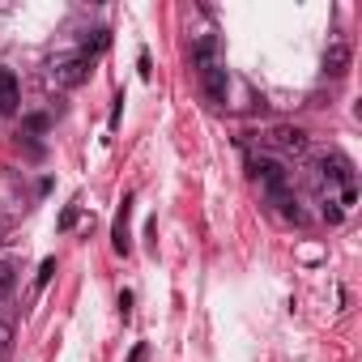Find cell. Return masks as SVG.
<instances>
[{
  "label": "cell",
  "instance_id": "6da1fadb",
  "mask_svg": "<svg viewBox=\"0 0 362 362\" xmlns=\"http://www.w3.org/2000/svg\"><path fill=\"white\" fill-rule=\"evenodd\" d=\"M90 73H94V60H86L81 52H77V56H60V60H52V69H47L52 86H60V90H77V86H86Z\"/></svg>",
  "mask_w": 362,
  "mask_h": 362
},
{
  "label": "cell",
  "instance_id": "7a4b0ae2",
  "mask_svg": "<svg viewBox=\"0 0 362 362\" xmlns=\"http://www.w3.org/2000/svg\"><path fill=\"white\" fill-rule=\"evenodd\" d=\"M252 175L260 179V188H264L273 201L286 197V166H281L277 158H252Z\"/></svg>",
  "mask_w": 362,
  "mask_h": 362
},
{
  "label": "cell",
  "instance_id": "3957f363",
  "mask_svg": "<svg viewBox=\"0 0 362 362\" xmlns=\"http://www.w3.org/2000/svg\"><path fill=\"white\" fill-rule=\"evenodd\" d=\"M201 86H205V98H209L214 107H222L226 94H230V73H226L222 64H209V69H201Z\"/></svg>",
  "mask_w": 362,
  "mask_h": 362
},
{
  "label": "cell",
  "instance_id": "277c9868",
  "mask_svg": "<svg viewBox=\"0 0 362 362\" xmlns=\"http://www.w3.org/2000/svg\"><path fill=\"white\" fill-rule=\"evenodd\" d=\"M269 145L273 149H281V153H307V132L303 128H290V124H277L273 132H269Z\"/></svg>",
  "mask_w": 362,
  "mask_h": 362
},
{
  "label": "cell",
  "instance_id": "5b68a950",
  "mask_svg": "<svg viewBox=\"0 0 362 362\" xmlns=\"http://www.w3.org/2000/svg\"><path fill=\"white\" fill-rule=\"evenodd\" d=\"M128 218H132V197H124V205L115 209V222H111V247L119 256L132 252V239H128Z\"/></svg>",
  "mask_w": 362,
  "mask_h": 362
},
{
  "label": "cell",
  "instance_id": "8992f818",
  "mask_svg": "<svg viewBox=\"0 0 362 362\" xmlns=\"http://www.w3.org/2000/svg\"><path fill=\"white\" fill-rule=\"evenodd\" d=\"M349 43H328V52H324V73L328 77H345L349 73Z\"/></svg>",
  "mask_w": 362,
  "mask_h": 362
},
{
  "label": "cell",
  "instance_id": "52a82bcc",
  "mask_svg": "<svg viewBox=\"0 0 362 362\" xmlns=\"http://www.w3.org/2000/svg\"><path fill=\"white\" fill-rule=\"evenodd\" d=\"M320 170H324L328 179H337V184L354 188V162H349L345 153H332V158H324V162H320Z\"/></svg>",
  "mask_w": 362,
  "mask_h": 362
},
{
  "label": "cell",
  "instance_id": "ba28073f",
  "mask_svg": "<svg viewBox=\"0 0 362 362\" xmlns=\"http://www.w3.org/2000/svg\"><path fill=\"white\" fill-rule=\"evenodd\" d=\"M18 111V77L13 69L0 64V115H13Z\"/></svg>",
  "mask_w": 362,
  "mask_h": 362
},
{
  "label": "cell",
  "instance_id": "9c48e42d",
  "mask_svg": "<svg viewBox=\"0 0 362 362\" xmlns=\"http://www.w3.org/2000/svg\"><path fill=\"white\" fill-rule=\"evenodd\" d=\"M214 47H218V39H214V35H201L197 47H192V64H197V69H209V64H214Z\"/></svg>",
  "mask_w": 362,
  "mask_h": 362
},
{
  "label": "cell",
  "instance_id": "30bf717a",
  "mask_svg": "<svg viewBox=\"0 0 362 362\" xmlns=\"http://www.w3.org/2000/svg\"><path fill=\"white\" fill-rule=\"evenodd\" d=\"M13 281H18V264L13 260H0V298H9Z\"/></svg>",
  "mask_w": 362,
  "mask_h": 362
},
{
  "label": "cell",
  "instance_id": "8fae6325",
  "mask_svg": "<svg viewBox=\"0 0 362 362\" xmlns=\"http://www.w3.org/2000/svg\"><path fill=\"white\" fill-rule=\"evenodd\" d=\"M52 273H56V260H52V256H47V260H43V264H39V277H35V286H39V290H43V286H47V281H52Z\"/></svg>",
  "mask_w": 362,
  "mask_h": 362
},
{
  "label": "cell",
  "instance_id": "7c38bea8",
  "mask_svg": "<svg viewBox=\"0 0 362 362\" xmlns=\"http://www.w3.org/2000/svg\"><path fill=\"white\" fill-rule=\"evenodd\" d=\"M136 69H141V77H145V81L153 77V60H149V52H141V60H136Z\"/></svg>",
  "mask_w": 362,
  "mask_h": 362
},
{
  "label": "cell",
  "instance_id": "4fadbf2b",
  "mask_svg": "<svg viewBox=\"0 0 362 362\" xmlns=\"http://www.w3.org/2000/svg\"><path fill=\"white\" fill-rule=\"evenodd\" d=\"M73 222H77V205H69V209L60 214V230H73Z\"/></svg>",
  "mask_w": 362,
  "mask_h": 362
},
{
  "label": "cell",
  "instance_id": "5bb4252c",
  "mask_svg": "<svg viewBox=\"0 0 362 362\" xmlns=\"http://www.w3.org/2000/svg\"><path fill=\"white\" fill-rule=\"evenodd\" d=\"M26 128H30V132H43V128H47V115H26Z\"/></svg>",
  "mask_w": 362,
  "mask_h": 362
},
{
  "label": "cell",
  "instance_id": "9a60e30c",
  "mask_svg": "<svg viewBox=\"0 0 362 362\" xmlns=\"http://www.w3.org/2000/svg\"><path fill=\"white\" fill-rule=\"evenodd\" d=\"M341 218H345V214H341V209H337V205H332V201H328V205H324V222H332V226H337V222H341Z\"/></svg>",
  "mask_w": 362,
  "mask_h": 362
},
{
  "label": "cell",
  "instance_id": "2e32d148",
  "mask_svg": "<svg viewBox=\"0 0 362 362\" xmlns=\"http://www.w3.org/2000/svg\"><path fill=\"white\" fill-rule=\"evenodd\" d=\"M119 315H124V320H128V315H132V294H128V290H124V294H119Z\"/></svg>",
  "mask_w": 362,
  "mask_h": 362
},
{
  "label": "cell",
  "instance_id": "e0dca14e",
  "mask_svg": "<svg viewBox=\"0 0 362 362\" xmlns=\"http://www.w3.org/2000/svg\"><path fill=\"white\" fill-rule=\"evenodd\" d=\"M5 349H9V328L0 324V354H5Z\"/></svg>",
  "mask_w": 362,
  "mask_h": 362
},
{
  "label": "cell",
  "instance_id": "ac0fdd59",
  "mask_svg": "<svg viewBox=\"0 0 362 362\" xmlns=\"http://www.w3.org/2000/svg\"><path fill=\"white\" fill-rule=\"evenodd\" d=\"M128 362H145V345H136V349L128 354Z\"/></svg>",
  "mask_w": 362,
  "mask_h": 362
}]
</instances>
